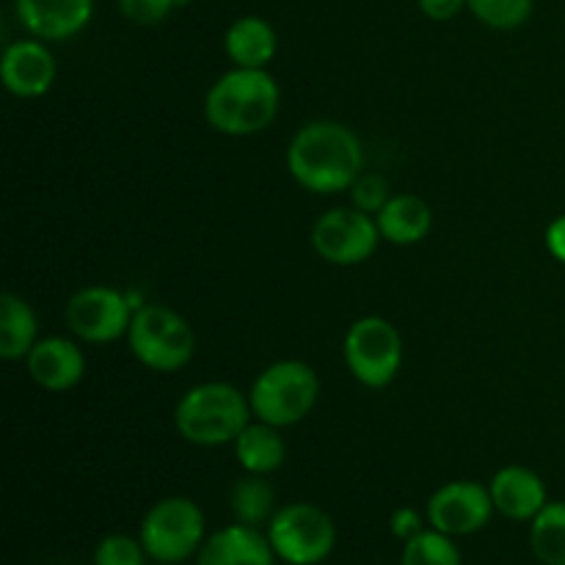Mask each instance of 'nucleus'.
<instances>
[{
    "mask_svg": "<svg viewBox=\"0 0 565 565\" xmlns=\"http://www.w3.org/2000/svg\"><path fill=\"white\" fill-rule=\"evenodd\" d=\"M287 169L309 193L351 191L364 171L362 141L340 121H309L292 136Z\"/></svg>",
    "mask_w": 565,
    "mask_h": 565,
    "instance_id": "nucleus-1",
    "label": "nucleus"
},
{
    "mask_svg": "<svg viewBox=\"0 0 565 565\" xmlns=\"http://www.w3.org/2000/svg\"><path fill=\"white\" fill-rule=\"evenodd\" d=\"M279 99V83L268 70L235 66L210 86L204 97V119L221 136H257L274 125Z\"/></svg>",
    "mask_w": 565,
    "mask_h": 565,
    "instance_id": "nucleus-2",
    "label": "nucleus"
},
{
    "mask_svg": "<svg viewBox=\"0 0 565 565\" xmlns=\"http://www.w3.org/2000/svg\"><path fill=\"white\" fill-rule=\"evenodd\" d=\"M252 417L248 395L224 381L191 386L174 408L177 434L196 447L235 445Z\"/></svg>",
    "mask_w": 565,
    "mask_h": 565,
    "instance_id": "nucleus-3",
    "label": "nucleus"
},
{
    "mask_svg": "<svg viewBox=\"0 0 565 565\" xmlns=\"http://www.w3.org/2000/svg\"><path fill=\"white\" fill-rule=\"evenodd\" d=\"M320 397V379L309 364L285 359L265 367L248 390L252 414L276 428H290L312 414Z\"/></svg>",
    "mask_w": 565,
    "mask_h": 565,
    "instance_id": "nucleus-4",
    "label": "nucleus"
},
{
    "mask_svg": "<svg viewBox=\"0 0 565 565\" xmlns=\"http://www.w3.org/2000/svg\"><path fill=\"white\" fill-rule=\"evenodd\" d=\"M127 345L143 367L154 373H177L196 353V331L174 309L147 303L132 315Z\"/></svg>",
    "mask_w": 565,
    "mask_h": 565,
    "instance_id": "nucleus-5",
    "label": "nucleus"
},
{
    "mask_svg": "<svg viewBox=\"0 0 565 565\" xmlns=\"http://www.w3.org/2000/svg\"><path fill=\"white\" fill-rule=\"evenodd\" d=\"M138 539L154 563H185L188 557H196L207 541L202 508L188 497H166L154 502L141 519Z\"/></svg>",
    "mask_w": 565,
    "mask_h": 565,
    "instance_id": "nucleus-6",
    "label": "nucleus"
},
{
    "mask_svg": "<svg viewBox=\"0 0 565 565\" xmlns=\"http://www.w3.org/2000/svg\"><path fill=\"white\" fill-rule=\"evenodd\" d=\"M276 557L287 565H320L337 546L334 519L312 502L279 508L265 527Z\"/></svg>",
    "mask_w": 565,
    "mask_h": 565,
    "instance_id": "nucleus-7",
    "label": "nucleus"
},
{
    "mask_svg": "<svg viewBox=\"0 0 565 565\" xmlns=\"http://www.w3.org/2000/svg\"><path fill=\"white\" fill-rule=\"evenodd\" d=\"M348 373L367 390H384L403 364V337L386 318L370 315L348 329L342 342Z\"/></svg>",
    "mask_w": 565,
    "mask_h": 565,
    "instance_id": "nucleus-8",
    "label": "nucleus"
},
{
    "mask_svg": "<svg viewBox=\"0 0 565 565\" xmlns=\"http://www.w3.org/2000/svg\"><path fill=\"white\" fill-rule=\"evenodd\" d=\"M381 237L375 215L351 207L326 210L312 226V248L331 265H362L379 248Z\"/></svg>",
    "mask_w": 565,
    "mask_h": 565,
    "instance_id": "nucleus-9",
    "label": "nucleus"
},
{
    "mask_svg": "<svg viewBox=\"0 0 565 565\" xmlns=\"http://www.w3.org/2000/svg\"><path fill=\"white\" fill-rule=\"evenodd\" d=\"M132 303L130 298L121 296L119 290L105 285H92L77 290L66 301L64 318L72 334L92 345L114 342L127 337L132 323Z\"/></svg>",
    "mask_w": 565,
    "mask_h": 565,
    "instance_id": "nucleus-10",
    "label": "nucleus"
},
{
    "mask_svg": "<svg viewBox=\"0 0 565 565\" xmlns=\"http://www.w3.org/2000/svg\"><path fill=\"white\" fill-rule=\"evenodd\" d=\"M428 524L439 533L463 539L475 535L497 513L489 486L478 480H452L436 489L428 500Z\"/></svg>",
    "mask_w": 565,
    "mask_h": 565,
    "instance_id": "nucleus-11",
    "label": "nucleus"
},
{
    "mask_svg": "<svg viewBox=\"0 0 565 565\" xmlns=\"http://www.w3.org/2000/svg\"><path fill=\"white\" fill-rule=\"evenodd\" d=\"M14 11L33 39L64 42L92 22L94 0H14Z\"/></svg>",
    "mask_w": 565,
    "mask_h": 565,
    "instance_id": "nucleus-12",
    "label": "nucleus"
},
{
    "mask_svg": "<svg viewBox=\"0 0 565 565\" xmlns=\"http://www.w3.org/2000/svg\"><path fill=\"white\" fill-rule=\"evenodd\" d=\"M0 75L9 94L20 99H36L50 92L55 81V58L42 39H22L6 47Z\"/></svg>",
    "mask_w": 565,
    "mask_h": 565,
    "instance_id": "nucleus-13",
    "label": "nucleus"
},
{
    "mask_svg": "<svg viewBox=\"0 0 565 565\" xmlns=\"http://www.w3.org/2000/svg\"><path fill=\"white\" fill-rule=\"evenodd\" d=\"M25 367L44 392H70L86 375V356L66 337H44L25 356Z\"/></svg>",
    "mask_w": 565,
    "mask_h": 565,
    "instance_id": "nucleus-14",
    "label": "nucleus"
},
{
    "mask_svg": "<svg viewBox=\"0 0 565 565\" xmlns=\"http://www.w3.org/2000/svg\"><path fill=\"white\" fill-rule=\"evenodd\" d=\"M276 561L268 535L241 522L207 535L196 555V565H276Z\"/></svg>",
    "mask_w": 565,
    "mask_h": 565,
    "instance_id": "nucleus-15",
    "label": "nucleus"
},
{
    "mask_svg": "<svg viewBox=\"0 0 565 565\" xmlns=\"http://www.w3.org/2000/svg\"><path fill=\"white\" fill-rule=\"evenodd\" d=\"M489 491L497 513H502L511 522H533L550 502L541 475H535L527 467H502L491 478Z\"/></svg>",
    "mask_w": 565,
    "mask_h": 565,
    "instance_id": "nucleus-16",
    "label": "nucleus"
},
{
    "mask_svg": "<svg viewBox=\"0 0 565 565\" xmlns=\"http://www.w3.org/2000/svg\"><path fill=\"white\" fill-rule=\"evenodd\" d=\"M279 39H276L274 25L263 17H241L230 25L224 36V50L230 61L243 70H268L274 61Z\"/></svg>",
    "mask_w": 565,
    "mask_h": 565,
    "instance_id": "nucleus-17",
    "label": "nucleus"
},
{
    "mask_svg": "<svg viewBox=\"0 0 565 565\" xmlns=\"http://www.w3.org/2000/svg\"><path fill=\"white\" fill-rule=\"evenodd\" d=\"M381 237L395 246H414V243L425 241L434 226V213H430L428 202L414 193H397L386 202V207L375 215Z\"/></svg>",
    "mask_w": 565,
    "mask_h": 565,
    "instance_id": "nucleus-18",
    "label": "nucleus"
},
{
    "mask_svg": "<svg viewBox=\"0 0 565 565\" xmlns=\"http://www.w3.org/2000/svg\"><path fill=\"white\" fill-rule=\"evenodd\" d=\"M235 458L248 475H274L287 461V445L276 425L254 419L235 439Z\"/></svg>",
    "mask_w": 565,
    "mask_h": 565,
    "instance_id": "nucleus-19",
    "label": "nucleus"
},
{
    "mask_svg": "<svg viewBox=\"0 0 565 565\" xmlns=\"http://www.w3.org/2000/svg\"><path fill=\"white\" fill-rule=\"evenodd\" d=\"M39 323L31 303L14 292L0 296V356L6 362H17L31 353L39 342Z\"/></svg>",
    "mask_w": 565,
    "mask_h": 565,
    "instance_id": "nucleus-20",
    "label": "nucleus"
},
{
    "mask_svg": "<svg viewBox=\"0 0 565 565\" xmlns=\"http://www.w3.org/2000/svg\"><path fill=\"white\" fill-rule=\"evenodd\" d=\"M232 513H235V522L248 524V527H268V522L274 519L276 508V491L268 483V475H248L237 480L232 486L230 497Z\"/></svg>",
    "mask_w": 565,
    "mask_h": 565,
    "instance_id": "nucleus-21",
    "label": "nucleus"
},
{
    "mask_svg": "<svg viewBox=\"0 0 565 565\" xmlns=\"http://www.w3.org/2000/svg\"><path fill=\"white\" fill-rule=\"evenodd\" d=\"M530 552L541 565H565V502H546L530 522Z\"/></svg>",
    "mask_w": 565,
    "mask_h": 565,
    "instance_id": "nucleus-22",
    "label": "nucleus"
},
{
    "mask_svg": "<svg viewBox=\"0 0 565 565\" xmlns=\"http://www.w3.org/2000/svg\"><path fill=\"white\" fill-rule=\"evenodd\" d=\"M401 565H463V561L456 539L430 527L403 544Z\"/></svg>",
    "mask_w": 565,
    "mask_h": 565,
    "instance_id": "nucleus-23",
    "label": "nucleus"
},
{
    "mask_svg": "<svg viewBox=\"0 0 565 565\" xmlns=\"http://www.w3.org/2000/svg\"><path fill=\"white\" fill-rule=\"evenodd\" d=\"M467 9L494 31H513L530 20L533 0H467Z\"/></svg>",
    "mask_w": 565,
    "mask_h": 565,
    "instance_id": "nucleus-24",
    "label": "nucleus"
},
{
    "mask_svg": "<svg viewBox=\"0 0 565 565\" xmlns=\"http://www.w3.org/2000/svg\"><path fill=\"white\" fill-rule=\"evenodd\" d=\"M147 550L141 539L127 533H110L94 550V565H147Z\"/></svg>",
    "mask_w": 565,
    "mask_h": 565,
    "instance_id": "nucleus-25",
    "label": "nucleus"
},
{
    "mask_svg": "<svg viewBox=\"0 0 565 565\" xmlns=\"http://www.w3.org/2000/svg\"><path fill=\"white\" fill-rule=\"evenodd\" d=\"M392 199L390 185L381 174H364L351 185V204L367 215H379Z\"/></svg>",
    "mask_w": 565,
    "mask_h": 565,
    "instance_id": "nucleus-26",
    "label": "nucleus"
},
{
    "mask_svg": "<svg viewBox=\"0 0 565 565\" xmlns=\"http://www.w3.org/2000/svg\"><path fill=\"white\" fill-rule=\"evenodd\" d=\"M177 6L180 0H119L121 17L136 25H158Z\"/></svg>",
    "mask_w": 565,
    "mask_h": 565,
    "instance_id": "nucleus-27",
    "label": "nucleus"
},
{
    "mask_svg": "<svg viewBox=\"0 0 565 565\" xmlns=\"http://www.w3.org/2000/svg\"><path fill=\"white\" fill-rule=\"evenodd\" d=\"M390 530L395 539H401L403 544H406V541H412L414 535H419L425 530L423 516H419V511H414V508H397L390 519Z\"/></svg>",
    "mask_w": 565,
    "mask_h": 565,
    "instance_id": "nucleus-28",
    "label": "nucleus"
},
{
    "mask_svg": "<svg viewBox=\"0 0 565 565\" xmlns=\"http://www.w3.org/2000/svg\"><path fill=\"white\" fill-rule=\"evenodd\" d=\"M467 9V0H419V11L434 22H447Z\"/></svg>",
    "mask_w": 565,
    "mask_h": 565,
    "instance_id": "nucleus-29",
    "label": "nucleus"
},
{
    "mask_svg": "<svg viewBox=\"0 0 565 565\" xmlns=\"http://www.w3.org/2000/svg\"><path fill=\"white\" fill-rule=\"evenodd\" d=\"M546 248H550V254L557 263L565 265V215L546 226Z\"/></svg>",
    "mask_w": 565,
    "mask_h": 565,
    "instance_id": "nucleus-30",
    "label": "nucleus"
},
{
    "mask_svg": "<svg viewBox=\"0 0 565 565\" xmlns=\"http://www.w3.org/2000/svg\"><path fill=\"white\" fill-rule=\"evenodd\" d=\"M154 565H166V563H154Z\"/></svg>",
    "mask_w": 565,
    "mask_h": 565,
    "instance_id": "nucleus-31",
    "label": "nucleus"
},
{
    "mask_svg": "<svg viewBox=\"0 0 565 565\" xmlns=\"http://www.w3.org/2000/svg\"><path fill=\"white\" fill-rule=\"evenodd\" d=\"M180 3H182V0H180Z\"/></svg>",
    "mask_w": 565,
    "mask_h": 565,
    "instance_id": "nucleus-32",
    "label": "nucleus"
}]
</instances>
